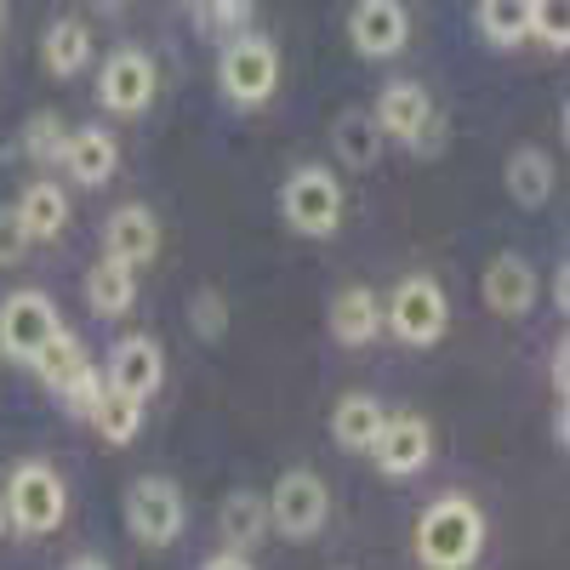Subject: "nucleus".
I'll use <instances>...</instances> for the list:
<instances>
[{
	"label": "nucleus",
	"mask_w": 570,
	"mask_h": 570,
	"mask_svg": "<svg viewBox=\"0 0 570 570\" xmlns=\"http://www.w3.org/2000/svg\"><path fill=\"white\" fill-rule=\"evenodd\" d=\"M0 537H7V513H0Z\"/></svg>",
	"instance_id": "ea45409f"
},
{
	"label": "nucleus",
	"mask_w": 570,
	"mask_h": 570,
	"mask_svg": "<svg viewBox=\"0 0 570 570\" xmlns=\"http://www.w3.org/2000/svg\"><path fill=\"white\" fill-rule=\"evenodd\" d=\"M383 422H389V411H383L376 394H343L337 405H331V440H337L348 456H371Z\"/></svg>",
	"instance_id": "6ab92c4d"
},
{
	"label": "nucleus",
	"mask_w": 570,
	"mask_h": 570,
	"mask_svg": "<svg viewBox=\"0 0 570 570\" xmlns=\"http://www.w3.org/2000/svg\"><path fill=\"white\" fill-rule=\"evenodd\" d=\"M0 513H7V531H18V537H52L69 519L63 473L40 456L18 462L12 480H7V497H0Z\"/></svg>",
	"instance_id": "f03ea898"
},
{
	"label": "nucleus",
	"mask_w": 570,
	"mask_h": 570,
	"mask_svg": "<svg viewBox=\"0 0 570 570\" xmlns=\"http://www.w3.org/2000/svg\"><path fill=\"white\" fill-rule=\"evenodd\" d=\"M531 35L548 52H564L570 46V0H531Z\"/></svg>",
	"instance_id": "c85d7f7f"
},
{
	"label": "nucleus",
	"mask_w": 570,
	"mask_h": 570,
	"mask_svg": "<svg viewBox=\"0 0 570 570\" xmlns=\"http://www.w3.org/2000/svg\"><path fill=\"white\" fill-rule=\"evenodd\" d=\"M63 142H69V126L58 115H35L23 126V155L35 166H63Z\"/></svg>",
	"instance_id": "cd10ccee"
},
{
	"label": "nucleus",
	"mask_w": 570,
	"mask_h": 570,
	"mask_svg": "<svg viewBox=\"0 0 570 570\" xmlns=\"http://www.w3.org/2000/svg\"><path fill=\"white\" fill-rule=\"evenodd\" d=\"M23 257H29V234L12 206H0V268H18Z\"/></svg>",
	"instance_id": "473e14b6"
},
{
	"label": "nucleus",
	"mask_w": 570,
	"mask_h": 570,
	"mask_svg": "<svg viewBox=\"0 0 570 570\" xmlns=\"http://www.w3.org/2000/svg\"><path fill=\"white\" fill-rule=\"evenodd\" d=\"M480 292H485V308L502 314V320H525L537 308V268L519 257V252H502L485 263V279H480Z\"/></svg>",
	"instance_id": "ddd939ff"
},
{
	"label": "nucleus",
	"mask_w": 570,
	"mask_h": 570,
	"mask_svg": "<svg viewBox=\"0 0 570 570\" xmlns=\"http://www.w3.org/2000/svg\"><path fill=\"white\" fill-rule=\"evenodd\" d=\"M217 531H223L228 553H252L268 537V502L257 491H228L217 508Z\"/></svg>",
	"instance_id": "aec40b11"
},
{
	"label": "nucleus",
	"mask_w": 570,
	"mask_h": 570,
	"mask_svg": "<svg viewBox=\"0 0 570 570\" xmlns=\"http://www.w3.org/2000/svg\"><path fill=\"white\" fill-rule=\"evenodd\" d=\"M564 279H570V268H564V263H559V268H553V303H559V308H564V303H570V292H564Z\"/></svg>",
	"instance_id": "e433bc0d"
},
{
	"label": "nucleus",
	"mask_w": 570,
	"mask_h": 570,
	"mask_svg": "<svg viewBox=\"0 0 570 570\" xmlns=\"http://www.w3.org/2000/svg\"><path fill=\"white\" fill-rule=\"evenodd\" d=\"M188 325H195V337H206V343H217L228 331V303L217 297V285L195 292V303H188Z\"/></svg>",
	"instance_id": "c756f323"
},
{
	"label": "nucleus",
	"mask_w": 570,
	"mask_h": 570,
	"mask_svg": "<svg viewBox=\"0 0 570 570\" xmlns=\"http://www.w3.org/2000/svg\"><path fill=\"white\" fill-rule=\"evenodd\" d=\"M480 35L491 46L531 40V0H480Z\"/></svg>",
	"instance_id": "bb28decb"
},
{
	"label": "nucleus",
	"mask_w": 570,
	"mask_h": 570,
	"mask_svg": "<svg viewBox=\"0 0 570 570\" xmlns=\"http://www.w3.org/2000/svg\"><path fill=\"white\" fill-rule=\"evenodd\" d=\"M371 120L394 142H416V131L434 120V98H428V86H416V80H389L383 91H376Z\"/></svg>",
	"instance_id": "2eb2a0df"
},
{
	"label": "nucleus",
	"mask_w": 570,
	"mask_h": 570,
	"mask_svg": "<svg viewBox=\"0 0 570 570\" xmlns=\"http://www.w3.org/2000/svg\"><path fill=\"white\" fill-rule=\"evenodd\" d=\"M104 376H109V389L126 394V400H155L166 389V354H160L155 337H120L109 348Z\"/></svg>",
	"instance_id": "9b49d317"
},
{
	"label": "nucleus",
	"mask_w": 570,
	"mask_h": 570,
	"mask_svg": "<svg viewBox=\"0 0 570 570\" xmlns=\"http://www.w3.org/2000/svg\"><path fill=\"white\" fill-rule=\"evenodd\" d=\"M200 570H257V564H252L246 553H228V548H223V553H212Z\"/></svg>",
	"instance_id": "f704fd0d"
},
{
	"label": "nucleus",
	"mask_w": 570,
	"mask_h": 570,
	"mask_svg": "<svg viewBox=\"0 0 570 570\" xmlns=\"http://www.w3.org/2000/svg\"><path fill=\"white\" fill-rule=\"evenodd\" d=\"M411 548L422 559V570H473L485 553V513L473 497H434L422 508Z\"/></svg>",
	"instance_id": "f257e3e1"
},
{
	"label": "nucleus",
	"mask_w": 570,
	"mask_h": 570,
	"mask_svg": "<svg viewBox=\"0 0 570 570\" xmlns=\"http://www.w3.org/2000/svg\"><path fill=\"white\" fill-rule=\"evenodd\" d=\"M104 257L126 263V268H142V263H155L160 257V223L149 206H115L109 223H104Z\"/></svg>",
	"instance_id": "4468645a"
},
{
	"label": "nucleus",
	"mask_w": 570,
	"mask_h": 570,
	"mask_svg": "<svg viewBox=\"0 0 570 570\" xmlns=\"http://www.w3.org/2000/svg\"><path fill=\"white\" fill-rule=\"evenodd\" d=\"M126 525L142 548H171L183 537V491L160 473H142L126 491Z\"/></svg>",
	"instance_id": "0eeeda50"
},
{
	"label": "nucleus",
	"mask_w": 570,
	"mask_h": 570,
	"mask_svg": "<svg viewBox=\"0 0 570 570\" xmlns=\"http://www.w3.org/2000/svg\"><path fill=\"white\" fill-rule=\"evenodd\" d=\"M0 23H7V0H0Z\"/></svg>",
	"instance_id": "58836bf2"
},
{
	"label": "nucleus",
	"mask_w": 570,
	"mask_h": 570,
	"mask_svg": "<svg viewBox=\"0 0 570 570\" xmlns=\"http://www.w3.org/2000/svg\"><path fill=\"white\" fill-rule=\"evenodd\" d=\"M343 212H348L343 183L325 166H297L279 183V217H285V228L308 234V240H331L343 228Z\"/></svg>",
	"instance_id": "20e7f679"
},
{
	"label": "nucleus",
	"mask_w": 570,
	"mask_h": 570,
	"mask_svg": "<svg viewBox=\"0 0 570 570\" xmlns=\"http://www.w3.org/2000/svg\"><path fill=\"white\" fill-rule=\"evenodd\" d=\"M86 365V348H80V337L75 331H52L40 348H35V360H29V371H35V383L40 389H52V394H63L69 389V376Z\"/></svg>",
	"instance_id": "393cba45"
},
{
	"label": "nucleus",
	"mask_w": 570,
	"mask_h": 570,
	"mask_svg": "<svg viewBox=\"0 0 570 570\" xmlns=\"http://www.w3.org/2000/svg\"><path fill=\"white\" fill-rule=\"evenodd\" d=\"M348 40L360 58H394L400 46L411 40V12L400 7V0H354L348 12Z\"/></svg>",
	"instance_id": "f8f14e48"
},
{
	"label": "nucleus",
	"mask_w": 570,
	"mask_h": 570,
	"mask_svg": "<svg viewBox=\"0 0 570 570\" xmlns=\"http://www.w3.org/2000/svg\"><path fill=\"white\" fill-rule=\"evenodd\" d=\"M69 570H109V564H104V559H91V553H80V559H75Z\"/></svg>",
	"instance_id": "4c0bfd02"
},
{
	"label": "nucleus",
	"mask_w": 570,
	"mask_h": 570,
	"mask_svg": "<svg viewBox=\"0 0 570 570\" xmlns=\"http://www.w3.org/2000/svg\"><path fill=\"white\" fill-rule=\"evenodd\" d=\"M52 331H63V320H58V303L46 292H12L0 303V354L12 365H29L35 348L52 337Z\"/></svg>",
	"instance_id": "6e6552de"
},
{
	"label": "nucleus",
	"mask_w": 570,
	"mask_h": 570,
	"mask_svg": "<svg viewBox=\"0 0 570 570\" xmlns=\"http://www.w3.org/2000/svg\"><path fill=\"white\" fill-rule=\"evenodd\" d=\"M279 86V52L263 35H234L217 52V91L234 109H263Z\"/></svg>",
	"instance_id": "39448f33"
},
{
	"label": "nucleus",
	"mask_w": 570,
	"mask_h": 570,
	"mask_svg": "<svg viewBox=\"0 0 570 570\" xmlns=\"http://www.w3.org/2000/svg\"><path fill=\"white\" fill-rule=\"evenodd\" d=\"M445 137H451V126H445V120H440V109H434V120H428V126L416 131L411 149H416V155H440V149H445Z\"/></svg>",
	"instance_id": "72a5a7b5"
},
{
	"label": "nucleus",
	"mask_w": 570,
	"mask_h": 570,
	"mask_svg": "<svg viewBox=\"0 0 570 570\" xmlns=\"http://www.w3.org/2000/svg\"><path fill=\"white\" fill-rule=\"evenodd\" d=\"M63 171L80 183V188H104L115 171H120V137L109 126H80L69 131L63 142Z\"/></svg>",
	"instance_id": "dca6fc26"
},
{
	"label": "nucleus",
	"mask_w": 570,
	"mask_h": 570,
	"mask_svg": "<svg viewBox=\"0 0 570 570\" xmlns=\"http://www.w3.org/2000/svg\"><path fill=\"white\" fill-rule=\"evenodd\" d=\"M104 389H109V376H104L98 365H91V360H86V365H80V371L69 376V389H63L58 400H63V405H69L75 416H91V405H98V400H104Z\"/></svg>",
	"instance_id": "7c9ffc66"
},
{
	"label": "nucleus",
	"mask_w": 570,
	"mask_h": 570,
	"mask_svg": "<svg viewBox=\"0 0 570 570\" xmlns=\"http://www.w3.org/2000/svg\"><path fill=\"white\" fill-rule=\"evenodd\" d=\"M383 131H376V120H371V109H343L337 120H331V149H337V160L343 166H354V171H371L376 160H383Z\"/></svg>",
	"instance_id": "412c9836"
},
{
	"label": "nucleus",
	"mask_w": 570,
	"mask_h": 570,
	"mask_svg": "<svg viewBox=\"0 0 570 570\" xmlns=\"http://www.w3.org/2000/svg\"><path fill=\"white\" fill-rule=\"evenodd\" d=\"M98 434L109 440V445H131L137 434H142V400H126V394H115V389H104V400L91 405V416H86Z\"/></svg>",
	"instance_id": "a878e982"
},
{
	"label": "nucleus",
	"mask_w": 570,
	"mask_h": 570,
	"mask_svg": "<svg viewBox=\"0 0 570 570\" xmlns=\"http://www.w3.org/2000/svg\"><path fill=\"white\" fill-rule=\"evenodd\" d=\"M200 23L206 29H223V35H234V29H240L246 18H252V0H200Z\"/></svg>",
	"instance_id": "2f4dec72"
},
{
	"label": "nucleus",
	"mask_w": 570,
	"mask_h": 570,
	"mask_svg": "<svg viewBox=\"0 0 570 570\" xmlns=\"http://www.w3.org/2000/svg\"><path fill=\"white\" fill-rule=\"evenodd\" d=\"M445 320H451V303L434 274H405L383 303V331L400 337L405 348H434L445 337Z\"/></svg>",
	"instance_id": "7ed1b4c3"
},
{
	"label": "nucleus",
	"mask_w": 570,
	"mask_h": 570,
	"mask_svg": "<svg viewBox=\"0 0 570 570\" xmlns=\"http://www.w3.org/2000/svg\"><path fill=\"white\" fill-rule=\"evenodd\" d=\"M548 371H553V389H559V400H564V371H570V348H564V343L553 348V360H548Z\"/></svg>",
	"instance_id": "c9c22d12"
},
{
	"label": "nucleus",
	"mask_w": 570,
	"mask_h": 570,
	"mask_svg": "<svg viewBox=\"0 0 570 570\" xmlns=\"http://www.w3.org/2000/svg\"><path fill=\"white\" fill-rule=\"evenodd\" d=\"M331 337L343 348H371L383 337V297H376L371 285H343V292L331 297Z\"/></svg>",
	"instance_id": "f3484780"
},
{
	"label": "nucleus",
	"mask_w": 570,
	"mask_h": 570,
	"mask_svg": "<svg viewBox=\"0 0 570 570\" xmlns=\"http://www.w3.org/2000/svg\"><path fill=\"white\" fill-rule=\"evenodd\" d=\"M155 86H160L155 58L137 52V46H120V52H109L104 69H98V104L109 115H142L155 104Z\"/></svg>",
	"instance_id": "1a4fd4ad"
},
{
	"label": "nucleus",
	"mask_w": 570,
	"mask_h": 570,
	"mask_svg": "<svg viewBox=\"0 0 570 570\" xmlns=\"http://www.w3.org/2000/svg\"><path fill=\"white\" fill-rule=\"evenodd\" d=\"M86 303H91V314L120 320V314L137 303V268H126V263H115V257L91 263V274H86Z\"/></svg>",
	"instance_id": "4be33fe9"
},
{
	"label": "nucleus",
	"mask_w": 570,
	"mask_h": 570,
	"mask_svg": "<svg viewBox=\"0 0 570 570\" xmlns=\"http://www.w3.org/2000/svg\"><path fill=\"white\" fill-rule=\"evenodd\" d=\"M508 195H513V206H525V212L548 206L553 200V160L542 149H513L508 155Z\"/></svg>",
	"instance_id": "5701e85b"
},
{
	"label": "nucleus",
	"mask_w": 570,
	"mask_h": 570,
	"mask_svg": "<svg viewBox=\"0 0 570 570\" xmlns=\"http://www.w3.org/2000/svg\"><path fill=\"white\" fill-rule=\"evenodd\" d=\"M40 58H46V69H52L58 80L80 75L91 63V29L80 18H58L52 29H46V40H40Z\"/></svg>",
	"instance_id": "b1692460"
},
{
	"label": "nucleus",
	"mask_w": 570,
	"mask_h": 570,
	"mask_svg": "<svg viewBox=\"0 0 570 570\" xmlns=\"http://www.w3.org/2000/svg\"><path fill=\"white\" fill-rule=\"evenodd\" d=\"M12 212H18V223H23V234H29V246H40V240H58V234L69 228V188L63 183H52V177H35L23 195L12 200Z\"/></svg>",
	"instance_id": "a211bd4d"
},
{
	"label": "nucleus",
	"mask_w": 570,
	"mask_h": 570,
	"mask_svg": "<svg viewBox=\"0 0 570 570\" xmlns=\"http://www.w3.org/2000/svg\"><path fill=\"white\" fill-rule=\"evenodd\" d=\"M325 513H331V491L314 468H292L279 473V485L268 497V531L292 537V542H308L325 531Z\"/></svg>",
	"instance_id": "423d86ee"
},
{
	"label": "nucleus",
	"mask_w": 570,
	"mask_h": 570,
	"mask_svg": "<svg viewBox=\"0 0 570 570\" xmlns=\"http://www.w3.org/2000/svg\"><path fill=\"white\" fill-rule=\"evenodd\" d=\"M428 456H434V428H428V416L389 411L383 434H376V445H371V462L383 468L389 480H411V473L428 468Z\"/></svg>",
	"instance_id": "9d476101"
}]
</instances>
